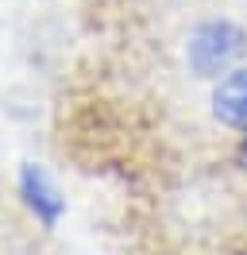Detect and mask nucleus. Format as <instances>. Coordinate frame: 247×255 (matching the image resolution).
<instances>
[{
  "mask_svg": "<svg viewBox=\"0 0 247 255\" xmlns=\"http://www.w3.org/2000/svg\"><path fill=\"white\" fill-rule=\"evenodd\" d=\"M19 190H23V201L31 205V213H35L46 228H54V224H58L66 201L58 197V190L50 186V178H46L35 162H23V170H19Z\"/></svg>",
  "mask_w": 247,
  "mask_h": 255,
  "instance_id": "obj_2",
  "label": "nucleus"
},
{
  "mask_svg": "<svg viewBox=\"0 0 247 255\" xmlns=\"http://www.w3.org/2000/svg\"><path fill=\"white\" fill-rule=\"evenodd\" d=\"M213 112L220 124L247 135V70H232V74L220 78V85L213 93Z\"/></svg>",
  "mask_w": 247,
  "mask_h": 255,
  "instance_id": "obj_3",
  "label": "nucleus"
},
{
  "mask_svg": "<svg viewBox=\"0 0 247 255\" xmlns=\"http://www.w3.org/2000/svg\"><path fill=\"white\" fill-rule=\"evenodd\" d=\"M185 54L197 78H220L247 54V31L232 19H209L189 35Z\"/></svg>",
  "mask_w": 247,
  "mask_h": 255,
  "instance_id": "obj_1",
  "label": "nucleus"
}]
</instances>
